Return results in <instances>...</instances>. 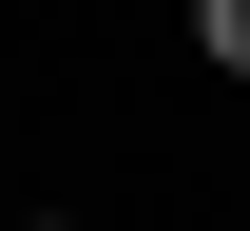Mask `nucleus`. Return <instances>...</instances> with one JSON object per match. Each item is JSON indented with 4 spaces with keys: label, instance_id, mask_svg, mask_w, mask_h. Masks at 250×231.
Returning <instances> with one entry per match:
<instances>
[{
    "label": "nucleus",
    "instance_id": "1",
    "mask_svg": "<svg viewBox=\"0 0 250 231\" xmlns=\"http://www.w3.org/2000/svg\"><path fill=\"white\" fill-rule=\"evenodd\" d=\"M192 58H212V77H250V0H192Z\"/></svg>",
    "mask_w": 250,
    "mask_h": 231
},
{
    "label": "nucleus",
    "instance_id": "2",
    "mask_svg": "<svg viewBox=\"0 0 250 231\" xmlns=\"http://www.w3.org/2000/svg\"><path fill=\"white\" fill-rule=\"evenodd\" d=\"M39 231H58V212H39Z\"/></svg>",
    "mask_w": 250,
    "mask_h": 231
}]
</instances>
